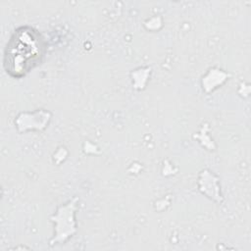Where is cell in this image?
<instances>
[{
  "mask_svg": "<svg viewBox=\"0 0 251 251\" xmlns=\"http://www.w3.org/2000/svg\"><path fill=\"white\" fill-rule=\"evenodd\" d=\"M44 53V42L31 27H20L11 36L6 50L4 65L7 73L21 77L34 68Z\"/></svg>",
  "mask_w": 251,
  "mask_h": 251,
  "instance_id": "1",
  "label": "cell"
}]
</instances>
